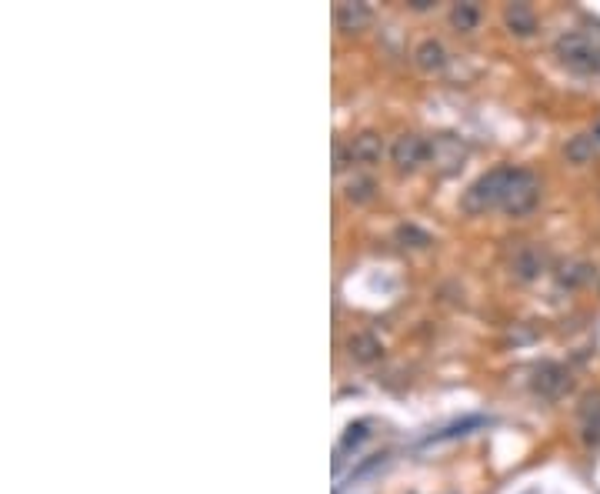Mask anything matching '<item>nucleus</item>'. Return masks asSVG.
I'll list each match as a JSON object with an SVG mask.
<instances>
[{
  "mask_svg": "<svg viewBox=\"0 0 600 494\" xmlns=\"http://www.w3.org/2000/svg\"><path fill=\"white\" fill-rule=\"evenodd\" d=\"M590 281V268L587 264H570V268H564V274H560V284H570V288H577V284Z\"/></svg>",
  "mask_w": 600,
  "mask_h": 494,
  "instance_id": "19",
  "label": "nucleus"
},
{
  "mask_svg": "<svg viewBox=\"0 0 600 494\" xmlns=\"http://www.w3.org/2000/svg\"><path fill=\"white\" fill-rule=\"evenodd\" d=\"M534 391L540 394V398H560L564 391H570V371L564 368V364H554V361H547V364H540V368L534 371Z\"/></svg>",
  "mask_w": 600,
  "mask_h": 494,
  "instance_id": "6",
  "label": "nucleus"
},
{
  "mask_svg": "<svg viewBox=\"0 0 600 494\" xmlns=\"http://www.w3.org/2000/svg\"><path fill=\"white\" fill-rule=\"evenodd\" d=\"M540 201V177L527 167H514V177L507 184V194H504V214L510 217H524L537 207Z\"/></svg>",
  "mask_w": 600,
  "mask_h": 494,
  "instance_id": "3",
  "label": "nucleus"
},
{
  "mask_svg": "<svg viewBox=\"0 0 600 494\" xmlns=\"http://www.w3.org/2000/svg\"><path fill=\"white\" fill-rule=\"evenodd\" d=\"M577 421L584 444H600V391L584 394V401L577 408Z\"/></svg>",
  "mask_w": 600,
  "mask_h": 494,
  "instance_id": "8",
  "label": "nucleus"
},
{
  "mask_svg": "<svg viewBox=\"0 0 600 494\" xmlns=\"http://www.w3.org/2000/svg\"><path fill=\"white\" fill-rule=\"evenodd\" d=\"M540 271H544V251L534 244L520 247V251L514 254V261H510V274H514V281H520V284L537 281Z\"/></svg>",
  "mask_w": 600,
  "mask_h": 494,
  "instance_id": "7",
  "label": "nucleus"
},
{
  "mask_svg": "<svg viewBox=\"0 0 600 494\" xmlns=\"http://www.w3.org/2000/svg\"><path fill=\"white\" fill-rule=\"evenodd\" d=\"M347 151L354 164H377L380 157H384V137L374 131H360L354 141L347 144Z\"/></svg>",
  "mask_w": 600,
  "mask_h": 494,
  "instance_id": "9",
  "label": "nucleus"
},
{
  "mask_svg": "<svg viewBox=\"0 0 600 494\" xmlns=\"http://www.w3.org/2000/svg\"><path fill=\"white\" fill-rule=\"evenodd\" d=\"M334 24H337V31H344V34H357V31H364V27L370 24V7L367 4H337L334 7Z\"/></svg>",
  "mask_w": 600,
  "mask_h": 494,
  "instance_id": "11",
  "label": "nucleus"
},
{
  "mask_svg": "<svg viewBox=\"0 0 600 494\" xmlns=\"http://www.w3.org/2000/svg\"><path fill=\"white\" fill-rule=\"evenodd\" d=\"M430 157V141L420 134H400L394 137V144H390V161H394L397 171H417L420 164H427Z\"/></svg>",
  "mask_w": 600,
  "mask_h": 494,
  "instance_id": "4",
  "label": "nucleus"
},
{
  "mask_svg": "<svg viewBox=\"0 0 600 494\" xmlns=\"http://www.w3.org/2000/svg\"><path fill=\"white\" fill-rule=\"evenodd\" d=\"M344 197L350 204H370L377 197V184H374V177H367V174H357V177H350V181L344 184Z\"/></svg>",
  "mask_w": 600,
  "mask_h": 494,
  "instance_id": "16",
  "label": "nucleus"
},
{
  "mask_svg": "<svg viewBox=\"0 0 600 494\" xmlns=\"http://www.w3.org/2000/svg\"><path fill=\"white\" fill-rule=\"evenodd\" d=\"M410 7H414V11H430V7H434V0H410Z\"/></svg>",
  "mask_w": 600,
  "mask_h": 494,
  "instance_id": "20",
  "label": "nucleus"
},
{
  "mask_svg": "<svg viewBox=\"0 0 600 494\" xmlns=\"http://www.w3.org/2000/svg\"><path fill=\"white\" fill-rule=\"evenodd\" d=\"M414 64L420 67L424 74H440L447 67V47L434 41V37H424L414 51Z\"/></svg>",
  "mask_w": 600,
  "mask_h": 494,
  "instance_id": "10",
  "label": "nucleus"
},
{
  "mask_svg": "<svg viewBox=\"0 0 600 494\" xmlns=\"http://www.w3.org/2000/svg\"><path fill=\"white\" fill-rule=\"evenodd\" d=\"M480 17H484V11H480L477 4H454L450 7V27L460 34H474L480 27Z\"/></svg>",
  "mask_w": 600,
  "mask_h": 494,
  "instance_id": "15",
  "label": "nucleus"
},
{
  "mask_svg": "<svg viewBox=\"0 0 600 494\" xmlns=\"http://www.w3.org/2000/svg\"><path fill=\"white\" fill-rule=\"evenodd\" d=\"M597 137L594 134H577V137H570L567 141V147H564V154H567V161L570 164H590L594 161V154H597Z\"/></svg>",
  "mask_w": 600,
  "mask_h": 494,
  "instance_id": "14",
  "label": "nucleus"
},
{
  "mask_svg": "<svg viewBox=\"0 0 600 494\" xmlns=\"http://www.w3.org/2000/svg\"><path fill=\"white\" fill-rule=\"evenodd\" d=\"M504 24H507V31L517 37L537 34V14H534V7H527V4H510L504 11Z\"/></svg>",
  "mask_w": 600,
  "mask_h": 494,
  "instance_id": "12",
  "label": "nucleus"
},
{
  "mask_svg": "<svg viewBox=\"0 0 600 494\" xmlns=\"http://www.w3.org/2000/svg\"><path fill=\"white\" fill-rule=\"evenodd\" d=\"M464 157H467V147L454 134H437L434 141H430V157H427V161L437 164L444 174L457 171V167L464 164Z\"/></svg>",
  "mask_w": 600,
  "mask_h": 494,
  "instance_id": "5",
  "label": "nucleus"
},
{
  "mask_svg": "<svg viewBox=\"0 0 600 494\" xmlns=\"http://www.w3.org/2000/svg\"><path fill=\"white\" fill-rule=\"evenodd\" d=\"M557 61L574 74H600V27L590 31H567L554 41Z\"/></svg>",
  "mask_w": 600,
  "mask_h": 494,
  "instance_id": "1",
  "label": "nucleus"
},
{
  "mask_svg": "<svg viewBox=\"0 0 600 494\" xmlns=\"http://www.w3.org/2000/svg\"><path fill=\"white\" fill-rule=\"evenodd\" d=\"M347 354L357 364H374L380 354H384V348H380V341L374 338V334L357 331V334H350V338H347Z\"/></svg>",
  "mask_w": 600,
  "mask_h": 494,
  "instance_id": "13",
  "label": "nucleus"
},
{
  "mask_svg": "<svg viewBox=\"0 0 600 494\" xmlns=\"http://www.w3.org/2000/svg\"><path fill=\"white\" fill-rule=\"evenodd\" d=\"M397 241L404 247H427L430 244V234L420 231L417 224H400L397 227Z\"/></svg>",
  "mask_w": 600,
  "mask_h": 494,
  "instance_id": "17",
  "label": "nucleus"
},
{
  "mask_svg": "<svg viewBox=\"0 0 600 494\" xmlns=\"http://www.w3.org/2000/svg\"><path fill=\"white\" fill-rule=\"evenodd\" d=\"M367 428H370V421H357V424H350V428H347V434H344V441H340V448H344V451L357 448V444L364 441L367 434H370Z\"/></svg>",
  "mask_w": 600,
  "mask_h": 494,
  "instance_id": "18",
  "label": "nucleus"
},
{
  "mask_svg": "<svg viewBox=\"0 0 600 494\" xmlns=\"http://www.w3.org/2000/svg\"><path fill=\"white\" fill-rule=\"evenodd\" d=\"M510 177H514V167H510V164H500V167H494V171L480 174L477 181L464 191V197H460V207H464L467 214L494 211V207L504 204Z\"/></svg>",
  "mask_w": 600,
  "mask_h": 494,
  "instance_id": "2",
  "label": "nucleus"
}]
</instances>
